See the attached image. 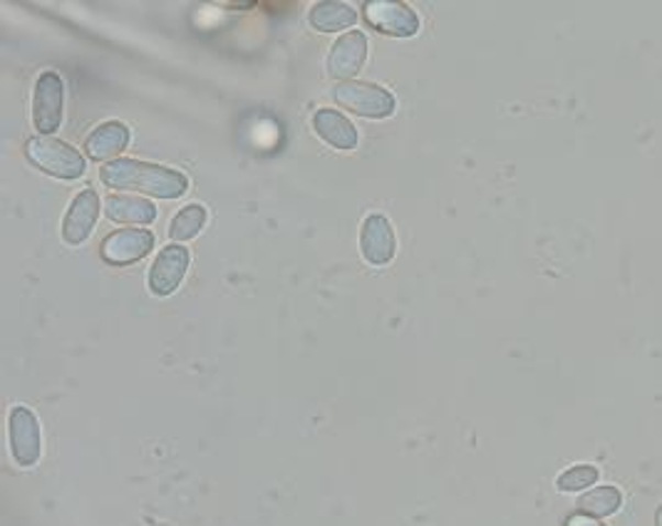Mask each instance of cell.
<instances>
[{"label": "cell", "mask_w": 662, "mask_h": 526, "mask_svg": "<svg viewBox=\"0 0 662 526\" xmlns=\"http://www.w3.org/2000/svg\"><path fill=\"white\" fill-rule=\"evenodd\" d=\"M189 251L179 246V243H169V246H164L157 259L152 261L150 276H147V286L152 291V296H172L174 291L181 286L184 276H187L189 271Z\"/></svg>", "instance_id": "7"}, {"label": "cell", "mask_w": 662, "mask_h": 526, "mask_svg": "<svg viewBox=\"0 0 662 526\" xmlns=\"http://www.w3.org/2000/svg\"><path fill=\"white\" fill-rule=\"evenodd\" d=\"M104 213L114 223H132V227H147L157 219L154 204L132 194H110L104 199Z\"/></svg>", "instance_id": "12"}, {"label": "cell", "mask_w": 662, "mask_h": 526, "mask_svg": "<svg viewBox=\"0 0 662 526\" xmlns=\"http://www.w3.org/2000/svg\"><path fill=\"white\" fill-rule=\"evenodd\" d=\"M97 217H100V197H97V191L95 189L80 191L65 213L63 239L70 243V246H80V243L90 239Z\"/></svg>", "instance_id": "11"}, {"label": "cell", "mask_w": 662, "mask_h": 526, "mask_svg": "<svg viewBox=\"0 0 662 526\" xmlns=\"http://www.w3.org/2000/svg\"><path fill=\"white\" fill-rule=\"evenodd\" d=\"M360 251L369 266H387L397 253L395 229L383 213H369L360 229Z\"/></svg>", "instance_id": "9"}, {"label": "cell", "mask_w": 662, "mask_h": 526, "mask_svg": "<svg viewBox=\"0 0 662 526\" xmlns=\"http://www.w3.org/2000/svg\"><path fill=\"white\" fill-rule=\"evenodd\" d=\"M203 227H207V209H203L201 204H189V207H184L177 217L172 219L169 239L174 243L197 239Z\"/></svg>", "instance_id": "17"}, {"label": "cell", "mask_w": 662, "mask_h": 526, "mask_svg": "<svg viewBox=\"0 0 662 526\" xmlns=\"http://www.w3.org/2000/svg\"><path fill=\"white\" fill-rule=\"evenodd\" d=\"M25 157L31 160L37 169L57 179H80L87 172V162L80 150L70 147L60 140L37 134L25 142Z\"/></svg>", "instance_id": "2"}, {"label": "cell", "mask_w": 662, "mask_h": 526, "mask_svg": "<svg viewBox=\"0 0 662 526\" xmlns=\"http://www.w3.org/2000/svg\"><path fill=\"white\" fill-rule=\"evenodd\" d=\"M655 526H662V506H660L658 514H655Z\"/></svg>", "instance_id": "20"}, {"label": "cell", "mask_w": 662, "mask_h": 526, "mask_svg": "<svg viewBox=\"0 0 662 526\" xmlns=\"http://www.w3.org/2000/svg\"><path fill=\"white\" fill-rule=\"evenodd\" d=\"M100 179L110 189H132L159 199H179L189 187L187 177L179 169L140 160H114L102 167Z\"/></svg>", "instance_id": "1"}, {"label": "cell", "mask_w": 662, "mask_h": 526, "mask_svg": "<svg viewBox=\"0 0 662 526\" xmlns=\"http://www.w3.org/2000/svg\"><path fill=\"white\" fill-rule=\"evenodd\" d=\"M363 18L369 28L393 37H412L420 33V18L400 0H367Z\"/></svg>", "instance_id": "5"}, {"label": "cell", "mask_w": 662, "mask_h": 526, "mask_svg": "<svg viewBox=\"0 0 662 526\" xmlns=\"http://www.w3.org/2000/svg\"><path fill=\"white\" fill-rule=\"evenodd\" d=\"M563 526H606V524H603L600 519H596V516L578 512V514H571Z\"/></svg>", "instance_id": "19"}, {"label": "cell", "mask_w": 662, "mask_h": 526, "mask_svg": "<svg viewBox=\"0 0 662 526\" xmlns=\"http://www.w3.org/2000/svg\"><path fill=\"white\" fill-rule=\"evenodd\" d=\"M308 21L320 33H338V31H345V28L353 25L357 21V13L345 3L323 0V3H316L313 8H310Z\"/></svg>", "instance_id": "15"}, {"label": "cell", "mask_w": 662, "mask_h": 526, "mask_svg": "<svg viewBox=\"0 0 662 526\" xmlns=\"http://www.w3.org/2000/svg\"><path fill=\"white\" fill-rule=\"evenodd\" d=\"M65 83L60 75L43 73L33 92V124L41 134H53L63 122Z\"/></svg>", "instance_id": "6"}, {"label": "cell", "mask_w": 662, "mask_h": 526, "mask_svg": "<svg viewBox=\"0 0 662 526\" xmlns=\"http://www.w3.org/2000/svg\"><path fill=\"white\" fill-rule=\"evenodd\" d=\"M620 506H622V494H620L618 486H613V484L596 486V490L586 492L578 500V512L596 516V519L616 514Z\"/></svg>", "instance_id": "16"}, {"label": "cell", "mask_w": 662, "mask_h": 526, "mask_svg": "<svg viewBox=\"0 0 662 526\" xmlns=\"http://www.w3.org/2000/svg\"><path fill=\"white\" fill-rule=\"evenodd\" d=\"M154 249V233L150 229H117L102 241V259L110 266H132Z\"/></svg>", "instance_id": "8"}, {"label": "cell", "mask_w": 662, "mask_h": 526, "mask_svg": "<svg viewBox=\"0 0 662 526\" xmlns=\"http://www.w3.org/2000/svg\"><path fill=\"white\" fill-rule=\"evenodd\" d=\"M130 144V130L122 122H104L87 134L85 152L90 160L104 162L120 154Z\"/></svg>", "instance_id": "14"}, {"label": "cell", "mask_w": 662, "mask_h": 526, "mask_svg": "<svg viewBox=\"0 0 662 526\" xmlns=\"http://www.w3.org/2000/svg\"><path fill=\"white\" fill-rule=\"evenodd\" d=\"M365 57H367V37L363 33L350 31L345 35H340L328 53V61H326L328 77L350 83V77H355L360 73V67L365 65Z\"/></svg>", "instance_id": "10"}, {"label": "cell", "mask_w": 662, "mask_h": 526, "mask_svg": "<svg viewBox=\"0 0 662 526\" xmlns=\"http://www.w3.org/2000/svg\"><path fill=\"white\" fill-rule=\"evenodd\" d=\"M8 442L15 464L33 467L43 454V432L37 417L23 405H15L8 415Z\"/></svg>", "instance_id": "4"}, {"label": "cell", "mask_w": 662, "mask_h": 526, "mask_svg": "<svg viewBox=\"0 0 662 526\" xmlns=\"http://www.w3.org/2000/svg\"><path fill=\"white\" fill-rule=\"evenodd\" d=\"M330 97L345 110L355 112L367 120H383L395 112V97L389 95L385 87L373 83H340L330 90Z\"/></svg>", "instance_id": "3"}, {"label": "cell", "mask_w": 662, "mask_h": 526, "mask_svg": "<svg viewBox=\"0 0 662 526\" xmlns=\"http://www.w3.org/2000/svg\"><path fill=\"white\" fill-rule=\"evenodd\" d=\"M313 130L323 138L330 147L335 150H355L357 147V130L345 114H340L333 107H323L313 114Z\"/></svg>", "instance_id": "13"}, {"label": "cell", "mask_w": 662, "mask_h": 526, "mask_svg": "<svg viewBox=\"0 0 662 526\" xmlns=\"http://www.w3.org/2000/svg\"><path fill=\"white\" fill-rule=\"evenodd\" d=\"M598 480H600V472L596 464H573L559 476L556 486H559V492L573 494V492L588 490V486H593Z\"/></svg>", "instance_id": "18"}]
</instances>
